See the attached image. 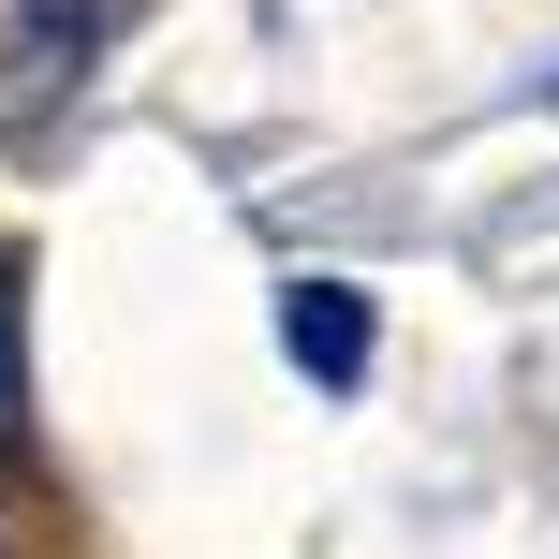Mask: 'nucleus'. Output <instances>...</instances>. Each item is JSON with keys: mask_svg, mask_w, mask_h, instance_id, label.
Listing matches in <instances>:
<instances>
[{"mask_svg": "<svg viewBox=\"0 0 559 559\" xmlns=\"http://www.w3.org/2000/svg\"><path fill=\"white\" fill-rule=\"evenodd\" d=\"M0 472H29V265H0Z\"/></svg>", "mask_w": 559, "mask_h": 559, "instance_id": "7ed1b4c3", "label": "nucleus"}, {"mask_svg": "<svg viewBox=\"0 0 559 559\" xmlns=\"http://www.w3.org/2000/svg\"><path fill=\"white\" fill-rule=\"evenodd\" d=\"M280 354L309 368V383H368V295L354 280H280Z\"/></svg>", "mask_w": 559, "mask_h": 559, "instance_id": "f03ea898", "label": "nucleus"}, {"mask_svg": "<svg viewBox=\"0 0 559 559\" xmlns=\"http://www.w3.org/2000/svg\"><path fill=\"white\" fill-rule=\"evenodd\" d=\"M545 104H559V74H545Z\"/></svg>", "mask_w": 559, "mask_h": 559, "instance_id": "20e7f679", "label": "nucleus"}, {"mask_svg": "<svg viewBox=\"0 0 559 559\" xmlns=\"http://www.w3.org/2000/svg\"><path fill=\"white\" fill-rule=\"evenodd\" d=\"M88 59H104V15H88V0H0V147L59 133V104L88 88Z\"/></svg>", "mask_w": 559, "mask_h": 559, "instance_id": "f257e3e1", "label": "nucleus"}]
</instances>
